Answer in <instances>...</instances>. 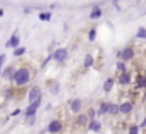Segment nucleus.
<instances>
[{
	"label": "nucleus",
	"mask_w": 146,
	"mask_h": 134,
	"mask_svg": "<svg viewBox=\"0 0 146 134\" xmlns=\"http://www.w3.org/2000/svg\"><path fill=\"white\" fill-rule=\"evenodd\" d=\"M81 107H83V101H81V100H72V101H70V110H72V112H79Z\"/></svg>",
	"instance_id": "obj_8"
},
{
	"label": "nucleus",
	"mask_w": 146,
	"mask_h": 134,
	"mask_svg": "<svg viewBox=\"0 0 146 134\" xmlns=\"http://www.w3.org/2000/svg\"><path fill=\"white\" fill-rule=\"evenodd\" d=\"M100 16H102V11H100V9H98V7H95V9H93V12H91V16H90V17H91V19H98V17H100Z\"/></svg>",
	"instance_id": "obj_13"
},
{
	"label": "nucleus",
	"mask_w": 146,
	"mask_h": 134,
	"mask_svg": "<svg viewBox=\"0 0 146 134\" xmlns=\"http://www.w3.org/2000/svg\"><path fill=\"white\" fill-rule=\"evenodd\" d=\"M53 58H55V60H58V62H64V60L67 58V50H65V48L57 50V52L53 53Z\"/></svg>",
	"instance_id": "obj_5"
},
{
	"label": "nucleus",
	"mask_w": 146,
	"mask_h": 134,
	"mask_svg": "<svg viewBox=\"0 0 146 134\" xmlns=\"http://www.w3.org/2000/svg\"><path fill=\"white\" fill-rule=\"evenodd\" d=\"M137 38H146V29H144V28H141V29L137 31Z\"/></svg>",
	"instance_id": "obj_21"
},
{
	"label": "nucleus",
	"mask_w": 146,
	"mask_h": 134,
	"mask_svg": "<svg viewBox=\"0 0 146 134\" xmlns=\"http://www.w3.org/2000/svg\"><path fill=\"white\" fill-rule=\"evenodd\" d=\"M112 84H113V79H108V81L105 83V91H110V90H112Z\"/></svg>",
	"instance_id": "obj_17"
},
{
	"label": "nucleus",
	"mask_w": 146,
	"mask_h": 134,
	"mask_svg": "<svg viewBox=\"0 0 146 134\" xmlns=\"http://www.w3.org/2000/svg\"><path fill=\"white\" fill-rule=\"evenodd\" d=\"M144 134H146V131H144Z\"/></svg>",
	"instance_id": "obj_28"
},
{
	"label": "nucleus",
	"mask_w": 146,
	"mask_h": 134,
	"mask_svg": "<svg viewBox=\"0 0 146 134\" xmlns=\"http://www.w3.org/2000/svg\"><path fill=\"white\" fill-rule=\"evenodd\" d=\"M108 108H110V105L108 103H102V107H100V110H98V113H108Z\"/></svg>",
	"instance_id": "obj_14"
},
{
	"label": "nucleus",
	"mask_w": 146,
	"mask_h": 134,
	"mask_svg": "<svg viewBox=\"0 0 146 134\" xmlns=\"http://www.w3.org/2000/svg\"><path fill=\"white\" fill-rule=\"evenodd\" d=\"M129 134H137V125H131V129H129Z\"/></svg>",
	"instance_id": "obj_23"
},
{
	"label": "nucleus",
	"mask_w": 146,
	"mask_h": 134,
	"mask_svg": "<svg viewBox=\"0 0 146 134\" xmlns=\"http://www.w3.org/2000/svg\"><path fill=\"white\" fill-rule=\"evenodd\" d=\"M95 113H96V112H95V110H91V108H90V112H88V113H86V115H88V119H91V120H93V119H95Z\"/></svg>",
	"instance_id": "obj_22"
},
{
	"label": "nucleus",
	"mask_w": 146,
	"mask_h": 134,
	"mask_svg": "<svg viewBox=\"0 0 146 134\" xmlns=\"http://www.w3.org/2000/svg\"><path fill=\"white\" fill-rule=\"evenodd\" d=\"M40 19H41V21H48V19H50V12H43V14H40Z\"/></svg>",
	"instance_id": "obj_18"
},
{
	"label": "nucleus",
	"mask_w": 146,
	"mask_h": 134,
	"mask_svg": "<svg viewBox=\"0 0 146 134\" xmlns=\"http://www.w3.org/2000/svg\"><path fill=\"white\" fill-rule=\"evenodd\" d=\"M144 100H146V93H144Z\"/></svg>",
	"instance_id": "obj_27"
},
{
	"label": "nucleus",
	"mask_w": 146,
	"mask_h": 134,
	"mask_svg": "<svg viewBox=\"0 0 146 134\" xmlns=\"http://www.w3.org/2000/svg\"><path fill=\"white\" fill-rule=\"evenodd\" d=\"M48 131L50 132H60L62 131V122H58V120H52L50 124H48Z\"/></svg>",
	"instance_id": "obj_4"
},
{
	"label": "nucleus",
	"mask_w": 146,
	"mask_h": 134,
	"mask_svg": "<svg viewBox=\"0 0 146 134\" xmlns=\"http://www.w3.org/2000/svg\"><path fill=\"white\" fill-rule=\"evenodd\" d=\"M86 122H88V115H84V113H81V115L76 119V124H78V125H84Z\"/></svg>",
	"instance_id": "obj_11"
},
{
	"label": "nucleus",
	"mask_w": 146,
	"mask_h": 134,
	"mask_svg": "<svg viewBox=\"0 0 146 134\" xmlns=\"http://www.w3.org/2000/svg\"><path fill=\"white\" fill-rule=\"evenodd\" d=\"M29 103H38L40 100H41V90L38 88V86H35V88H31V91H29Z\"/></svg>",
	"instance_id": "obj_2"
},
{
	"label": "nucleus",
	"mask_w": 146,
	"mask_h": 134,
	"mask_svg": "<svg viewBox=\"0 0 146 134\" xmlns=\"http://www.w3.org/2000/svg\"><path fill=\"white\" fill-rule=\"evenodd\" d=\"M117 112H119V107H117V105H110L108 113H117Z\"/></svg>",
	"instance_id": "obj_20"
},
{
	"label": "nucleus",
	"mask_w": 146,
	"mask_h": 134,
	"mask_svg": "<svg viewBox=\"0 0 146 134\" xmlns=\"http://www.w3.org/2000/svg\"><path fill=\"white\" fill-rule=\"evenodd\" d=\"M50 91H52V93H57V91H58V84H57L55 81L50 83Z\"/></svg>",
	"instance_id": "obj_15"
},
{
	"label": "nucleus",
	"mask_w": 146,
	"mask_h": 134,
	"mask_svg": "<svg viewBox=\"0 0 146 134\" xmlns=\"http://www.w3.org/2000/svg\"><path fill=\"white\" fill-rule=\"evenodd\" d=\"M117 69H120V71H124V64H122V62H119V64H117Z\"/></svg>",
	"instance_id": "obj_25"
},
{
	"label": "nucleus",
	"mask_w": 146,
	"mask_h": 134,
	"mask_svg": "<svg viewBox=\"0 0 146 134\" xmlns=\"http://www.w3.org/2000/svg\"><path fill=\"white\" fill-rule=\"evenodd\" d=\"M132 110V101H124L120 107H119V112L120 113H129Z\"/></svg>",
	"instance_id": "obj_7"
},
{
	"label": "nucleus",
	"mask_w": 146,
	"mask_h": 134,
	"mask_svg": "<svg viewBox=\"0 0 146 134\" xmlns=\"http://www.w3.org/2000/svg\"><path fill=\"white\" fill-rule=\"evenodd\" d=\"M90 40H95V29H91V33H90Z\"/></svg>",
	"instance_id": "obj_26"
},
{
	"label": "nucleus",
	"mask_w": 146,
	"mask_h": 134,
	"mask_svg": "<svg viewBox=\"0 0 146 134\" xmlns=\"http://www.w3.org/2000/svg\"><path fill=\"white\" fill-rule=\"evenodd\" d=\"M119 83H120V84H124V86H125V84H129V83H131V72L124 71V72L120 74V78H119Z\"/></svg>",
	"instance_id": "obj_6"
},
{
	"label": "nucleus",
	"mask_w": 146,
	"mask_h": 134,
	"mask_svg": "<svg viewBox=\"0 0 146 134\" xmlns=\"http://www.w3.org/2000/svg\"><path fill=\"white\" fill-rule=\"evenodd\" d=\"M132 57H134V50H132V46H125V48L122 50V53H120V58H122L124 62L131 60Z\"/></svg>",
	"instance_id": "obj_3"
},
{
	"label": "nucleus",
	"mask_w": 146,
	"mask_h": 134,
	"mask_svg": "<svg viewBox=\"0 0 146 134\" xmlns=\"http://www.w3.org/2000/svg\"><path fill=\"white\" fill-rule=\"evenodd\" d=\"M100 127H102V125H100V122H96V120L90 122V129H91L93 132H98V131H100Z\"/></svg>",
	"instance_id": "obj_12"
},
{
	"label": "nucleus",
	"mask_w": 146,
	"mask_h": 134,
	"mask_svg": "<svg viewBox=\"0 0 146 134\" xmlns=\"http://www.w3.org/2000/svg\"><path fill=\"white\" fill-rule=\"evenodd\" d=\"M29 76H31V72H29V69L28 67H21V69H17L16 72H14V83L17 84V86H24L28 81H29Z\"/></svg>",
	"instance_id": "obj_1"
},
{
	"label": "nucleus",
	"mask_w": 146,
	"mask_h": 134,
	"mask_svg": "<svg viewBox=\"0 0 146 134\" xmlns=\"http://www.w3.org/2000/svg\"><path fill=\"white\" fill-rule=\"evenodd\" d=\"M19 45V38H17V34H14L9 41H7V46H11V48H14V46H17Z\"/></svg>",
	"instance_id": "obj_10"
},
{
	"label": "nucleus",
	"mask_w": 146,
	"mask_h": 134,
	"mask_svg": "<svg viewBox=\"0 0 146 134\" xmlns=\"http://www.w3.org/2000/svg\"><path fill=\"white\" fill-rule=\"evenodd\" d=\"M91 64H93V57H91V55H88V57H86V60H84V65H86V67H90Z\"/></svg>",
	"instance_id": "obj_19"
},
{
	"label": "nucleus",
	"mask_w": 146,
	"mask_h": 134,
	"mask_svg": "<svg viewBox=\"0 0 146 134\" xmlns=\"http://www.w3.org/2000/svg\"><path fill=\"white\" fill-rule=\"evenodd\" d=\"M4 76H5V78H14V72H12V67H7V69H5V72H4Z\"/></svg>",
	"instance_id": "obj_16"
},
{
	"label": "nucleus",
	"mask_w": 146,
	"mask_h": 134,
	"mask_svg": "<svg viewBox=\"0 0 146 134\" xmlns=\"http://www.w3.org/2000/svg\"><path fill=\"white\" fill-rule=\"evenodd\" d=\"M14 53H16V57H19V55H23V53H24V48H16V52H14Z\"/></svg>",
	"instance_id": "obj_24"
},
{
	"label": "nucleus",
	"mask_w": 146,
	"mask_h": 134,
	"mask_svg": "<svg viewBox=\"0 0 146 134\" xmlns=\"http://www.w3.org/2000/svg\"><path fill=\"white\" fill-rule=\"evenodd\" d=\"M146 86V71H143L137 78V88H144Z\"/></svg>",
	"instance_id": "obj_9"
}]
</instances>
